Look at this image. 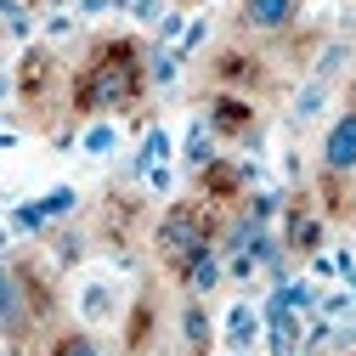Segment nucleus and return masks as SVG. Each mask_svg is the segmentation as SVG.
Returning a JSON list of instances; mask_svg holds the SVG:
<instances>
[{
  "instance_id": "f257e3e1",
  "label": "nucleus",
  "mask_w": 356,
  "mask_h": 356,
  "mask_svg": "<svg viewBox=\"0 0 356 356\" xmlns=\"http://www.w3.org/2000/svg\"><path fill=\"white\" fill-rule=\"evenodd\" d=\"M142 79H147V68H136L130 46H113V51H102L91 68H85V79H79V108L97 113V119H108V113H119V108L136 102Z\"/></svg>"
},
{
  "instance_id": "f03ea898",
  "label": "nucleus",
  "mask_w": 356,
  "mask_h": 356,
  "mask_svg": "<svg viewBox=\"0 0 356 356\" xmlns=\"http://www.w3.org/2000/svg\"><path fill=\"white\" fill-rule=\"evenodd\" d=\"M153 249L170 272H181L187 260H198L204 249H215V220L198 209V204H170L153 227Z\"/></svg>"
},
{
  "instance_id": "7ed1b4c3",
  "label": "nucleus",
  "mask_w": 356,
  "mask_h": 356,
  "mask_svg": "<svg viewBox=\"0 0 356 356\" xmlns=\"http://www.w3.org/2000/svg\"><path fill=\"white\" fill-rule=\"evenodd\" d=\"M317 164H323L328 175H356V108H339V113L323 124Z\"/></svg>"
},
{
  "instance_id": "20e7f679",
  "label": "nucleus",
  "mask_w": 356,
  "mask_h": 356,
  "mask_svg": "<svg viewBox=\"0 0 356 356\" xmlns=\"http://www.w3.org/2000/svg\"><path fill=\"white\" fill-rule=\"evenodd\" d=\"M74 311H79L85 328L113 323V317H119V283H113L108 272H85V277L74 283Z\"/></svg>"
},
{
  "instance_id": "39448f33",
  "label": "nucleus",
  "mask_w": 356,
  "mask_h": 356,
  "mask_svg": "<svg viewBox=\"0 0 356 356\" xmlns=\"http://www.w3.org/2000/svg\"><path fill=\"white\" fill-rule=\"evenodd\" d=\"M260 339H266V317H260V305H254V300H232V305H227V317H220V345L238 356V350H254Z\"/></svg>"
},
{
  "instance_id": "423d86ee",
  "label": "nucleus",
  "mask_w": 356,
  "mask_h": 356,
  "mask_svg": "<svg viewBox=\"0 0 356 356\" xmlns=\"http://www.w3.org/2000/svg\"><path fill=\"white\" fill-rule=\"evenodd\" d=\"M305 12V0H238V17L249 34H283Z\"/></svg>"
},
{
  "instance_id": "0eeeda50",
  "label": "nucleus",
  "mask_w": 356,
  "mask_h": 356,
  "mask_svg": "<svg viewBox=\"0 0 356 356\" xmlns=\"http://www.w3.org/2000/svg\"><path fill=\"white\" fill-rule=\"evenodd\" d=\"M260 317H266V356H300V345H305V317L300 311H266L260 305Z\"/></svg>"
},
{
  "instance_id": "6e6552de",
  "label": "nucleus",
  "mask_w": 356,
  "mask_h": 356,
  "mask_svg": "<svg viewBox=\"0 0 356 356\" xmlns=\"http://www.w3.org/2000/svg\"><path fill=\"white\" fill-rule=\"evenodd\" d=\"M175 277H181L187 300H204V294H215L220 283H227V254H220V249H204V254H198V260H187Z\"/></svg>"
},
{
  "instance_id": "1a4fd4ad",
  "label": "nucleus",
  "mask_w": 356,
  "mask_h": 356,
  "mask_svg": "<svg viewBox=\"0 0 356 356\" xmlns=\"http://www.w3.org/2000/svg\"><path fill=\"white\" fill-rule=\"evenodd\" d=\"M175 159H181L187 170H198V175H204V170H215V164H220V136H215V124H209V119H193V124H187V136H181V153H175Z\"/></svg>"
},
{
  "instance_id": "9d476101",
  "label": "nucleus",
  "mask_w": 356,
  "mask_h": 356,
  "mask_svg": "<svg viewBox=\"0 0 356 356\" xmlns=\"http://www.w3.org/2000/svg\"><path fill=\"white\" fill-rule=\"evenodd\" d=\"M328 102H334V85H328V79H305L300 91H294V102H289V124H294V130L317 124V119L328 113Z\"/></svg>"
},
{
  "instance_id": "9b49d317",
  "label": "nucleus",
  "mask_w": 356,
  "mask_h": 356,
  "mask_svg": "<svg viewBox=\"0 0 356 356\" xmlns=\"http://www.w3.org/2000/svg\"><path fill=\"white\" fill-rule=\"evenodd\" d=\"M215 339H220V328H215V317L204 311V300H187L181 305V345H187V356H209Z\"/></svg>"
},
{
  "instance_id": "f8f14e48",
  "label": "nucleus",
  "mask_w": 356,
  "mask_h": 356,
  "mask_svg": "<svg viewBox=\"0 0 356 356\" xmlns=\"http://www.w3.org/2000/svg\"><path fill=\"white\" fill-rule=\"evenodd\" d=\"M29 323V294H23V277L0 260V334H17Z\"/></svg>"
},
{
  "instance_id": "ddd939ff",
  "label": "nucleus",
  "mask_w": 356,
  "mask_h": 356,
  "mask_svg": "<svg viewBox=\"0 0 356 356\" xmlns=\"http://www.w3.org/2000/svg\"><path fill=\"white\" fill-rule=\"evenodd\" d=\"M119 147H124V130H119L113 119H91V124L79 130V153H85V159H113Z\"/></svg>"
},
{
  "instance_id": "4468645a",
  "label": "nucleus",
  "mask_w": 356,
  "mask_h": 356,
  "mask_svg": "<svg viewBox=\"0 0 356 356\" xmlns=\"http://www.w3.org/2000/svg\"><path fill=\"white\" fill-rule=\"evenodd\" d=\"M170 159H175V142H170V130H164V124H153L147 136H142V147H136V159H130V170H136V175H147L153 164H170Z\"/></svg>"
},
{
  "instance_id": "2eb2a0df",
  "label": "nucleus",
  "mask_w": 356,
  "mask_h": 356,
  "mask_svg": "<svg viewBox=\"0 0 356 356\" xmlns=\"http://www.w3.org/2000/svg\"><path fill=\"white\" fill-rule=\"evenodd\" d=\"M181 51H175V46H153L147 51V85H153V91H170V85L175 79H181Z\"/></svg>"
},
{
  "instance_id": "dca6fc26",
  "label": "nucleus",
  "mask_w": 356,
  "mask_h": 356,
  "mask_svg": "<svg viewBox=\"0 0 356 356\" xmlns=\"http://www.w3.org/2000/svg\"><path fill=\"white\" fill-rule=\"evenodd\" d=\"M356 63V46H350V40H334V46H323V57H317V68H311V79H339L345 68Z\"/></svg>"
},
{
  "instance_id": "f3484780",
  "label": "nucleus",
  "mask_w": 356,
  "mask_h": 356,
  "mask_svg": "<svg viewBox=\"0 0 356 356\" xmlns=\"http://www.w3.org/2000/svg\"><path fill=\"white\" fill-rule=\"evenodd\" d=\"M34 209L46 215V220H63V215H74V209H79V187H51L46 198H34Z\"/></svg>"
},
{
  "instance_id": "a211bd4d",
  "label": "nucleus",
  "mask_w": 356,
  "mask_h": 356,
  "mask_svg": "<svg viewBox=\"0 0 356 356\" xmlns=\"http://www.w3.org/2000/svg\"><path fill=\"white\" fill-rule=\"evenodd\" d=\"M289 249H300V254H317V249H323V227H317L311 215L289 220Z\"/></svg>"
},
{
  "instance_id": "6ab92c4d",
  "label": "nucleus",
  "mask_w": 356,
  "mask_h": 356,
  "mask_svg": "<svg viewBox=\"0 0 356 356\" xmlns=\"http://www.w3.org/2000/svg\"><path fill=\"white\" fill-rule=\"evenodd\" d=\"M0 23H6L12 40H29V34H34V17H29L23 0H0Z\"/></svg>"
},
{
  "instance_id": "aec40b11",
  "label": "nucleus",
  "mask_w": 356,
  "mask_h": 356,
  "mask_svg": "<svg viewBox=\"0 0 356 356\" xmlns=\"http://www.w3.org/2000/svg\"><path fill=\"white\" fill-rule=\"evenodd\" d=\"M243 119H249V108H243V102H232V97H215V108H209V124H215V136H220L227 124H243Z\"/></svg>"
},
{
  "instance_id": "412c9836",
  "label": "nucleus",
  "mask_w": 356,
  "mask_h": 356,
  "mask_svg": "<svg viewBox=\"0 0 356 356\" xmlns=\"http://www.w3.org/2000/svg\"><path fill=\"white\" fill-rule=\"evenodd\" d=\"M51 356H108V350H102L91 334H63V339L51 345Z\"/></svg>"
},
{
  "instance_id": "4be33fe9",
  "label": "nucleus",
  "mask_w": 356,
  "mask_h": 356,
  "mask_svg": "<svg viewBox=\"0 0 356 356\" xmlns=\"http://www.w3.org/2000/svg\"><path fill=\"white\" fill-rule=\"evenodd\" d=\"M164 12H170L164 0H130V17H136L142 29H159V23H164Z\"/></svg>"
},
{
  "instance_id": "5701e85b",
  "label": "nucleus",
  "mask_w": 356,
  "mask_h": 356,
  "mask_svg": "<svg viewBox=\"0 0 356 356\" xmlns=\"http://www.w3.org/2000/svg\"><path fill=\"white\" fill-rule=\"evenodd\" d=\"M40 29H46V40H68V34L79 29V12H46Z\"/></svg>"
},
{
  "instance_id": "b1692460",
  "label": "nucleus",
  "mask_w": 356,
  "mask_h": 356,
  "mask_svg": "<svg viewBox=\"0 0 356 356\" xmlns=\"http://www.w3.org/2000/svg\"><path fill=\"white\" fill-rule=\"evenodd\" d=\"M204 40H209V17H193V23H187V34H181V46H175V51H181V57H193V51L204 46Z\"/></svg>"
},
{
  "instance_id": "393cba45",
  "label": "nucleus",
  "mask_w": 356,
  "mask_h": 356,
  "mask_svg": "<svg viewBox=\"0 0 356 356\" xmlns=\"http://www.w3.org/2000/svg\"><path fill=\"white\" fill-rule=\"evenodd\" d=\"M170 181H175L170 164H153V170H147V187H153V193H170Z\"/></svg>"
},
{
  "instance_id": "a878e982",
  "label": "nucleus",
  "mask_w": 356,
  "mask_h": 356,
  "mask_svg": "<svg viewBox=\"0 0 356 356\" xmlns=\"http://www.w3.org/2000/svg\"><path fill=\"white\" fill-rule=\"evenodd\" d=\"M108 6H113V0H79V17H102Z\"/></svg>"
},
{
  "instance_id": "bb28decb",
  "label": "nucleus",
  "mask_w": 356,
  "mask_h": 356,
  "mask_svg": "<svg viewBox=\"0 0 356 356\" xmlns=\"http://www.w3.org/2000/svg\"><path fill=\"white\" fill-rule=\"evenodd\" d=\"M6 91H12V79H6V74H0V97H6Z\"/></svg>"
},
{
  "instance_id": "cd10ccee",
  "label": "nucleus",
  "mask_w": 356,
  "mask_h": 356,
  "mask_svg": "<svg viewBox=\"0 0 356 356\" xmlns=\"http://www.w3.org/2000/svg\"><path fill=\"white\" fill-rule=\"evenodd\" d=\"M46 6H51V12H63V6H68V0H46Z\"/></svg>"
},
{
  "instance_id": "c85d7f7f",
  "label": "nucleus",
  "mask_w": 356,
  "mask_h": 356,
  "mask_svg": "<svg viewBox=\"0 0 356 356\" xmlns=\"http://www.w3.org/2000/svg\"><path fill=\"white\" fill-rule=\"evenodd\" d=\"M238 356H254V350H238Z\"/></svg>"
}]
</instances>
